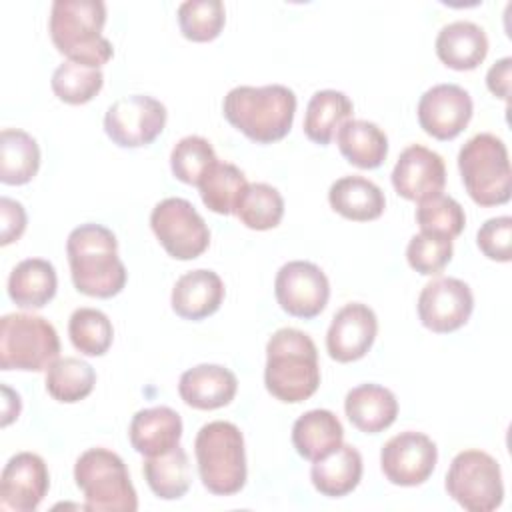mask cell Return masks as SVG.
<instances>
[{"label":"cell","instance_id":"obj_9","mask_svg":"<svg viewBox=\"0 0 512 512\" xmlns=\"http://www.w3.org/2000/svg\"><path fill=\"white\" fill-rule=\"evenodd\" d=\"M446 492L468 512H492L504 500L502 472L484 450L458 452L446 472Z\"/></svg>","mask_w":512,"mask_h":512},{"label":"cell","instance_id":"obj_39","mask_svg":"<svg viewBox=\"0 0 512 512\" xmlns=\"http://www.w3.org/2000/svg\"><path fill=\"white\" fill-rule=\"evenodd\" d=\"M416 222L420 226V232L456 238L462 234L466 226V214L464 208L452 196L436 194L432 198L418 202Z\"/></svg>","mask_w":512,"mask_h":512},{"label":"cell","instance_id":"obj_13","mask_svg":"<svg viewBox=\"0 0 512 512\" xmlns=\"http://www.w3.org/2000/svg\"><path fill=\"white\" fill-rule=\"evenodd\" d=\"M438 462V448L430 436L406 430L392 436L380 452V468L388 482L396 486L424 484Z\"/></svg>","mask_w":512,"mask_h":512},{"label":"cell","instance_id":"obj_15","mask_svg":"<svg viewBox=\"0 0 512 512\" xmlns=\"http://www.w3.org/2000/svg\"><path fill=\"white\" fill-rule=\"evenodd\" d=\"M474 112L468 90L458 84H436L418 100V124L436 140L456 138L470 122Z\"/></svg>","mask_w":512,"mask_h":512},{"label":"cell","instance_id":"obj_26","mask_svg":"<svg viewBox=\"0 0 512 512\" xmlns=\"http://www.w3.org/2000/svg\"><path fill=\"white\" fill-rule=\"evenodd\" d=\"M56 288V268L44 258H26L8 276L10 300L26 310L44 308L56 296Z\"/></svg>","mask_w":512,"mask_h":512},{"label":"cell","instance_id":"obj_5","mask_svg":"<svg viewBox=\"0 0 512 512\" xmlns=\"http://www.w3.org/2000/svg\"><path fill=\"white\" fill-rule=\"evenodd\" d=\"M194 454L202 486L216 496L238 494L248 476L244 436L226 420L204 424L194 440Z\"/></svg>","mask_w":512,"mask_h":512},{"label":"cell","instance_id":"obj_22","mask_svg":"<svg viewBox=\"0 0 512 512\" xmlns=\"http://www.w3.org/2000/svg\"><path fill=\"white\" fill-rule=\"evenodd\" d=\"M436 56L452 70L464 72L478 68L488 54V36L484 28L470 20L446 24L436 36Z\"/></svg>","mask_w":512,"mask_h":512},{"label":"cell","instance_id":"obj_37","mask_svg":"<svg viewBox=\"0 0 512 512\" xmlns=\"http://www.w3.org/2000/svg\"><path fill=\"white\" fill-rule=\"evenodd\" d=\"M218 156L212 144L196 134L180 138L170 152L172 174L190 186H198L200 180L212 170Z\"/></svg>","mask_w":512,"mask_h":512},{"label":"cell","instance_id":"obj_6","mask_svg":"<svg viewBox=\"0 0 512 512\" xmlns=\"http://www.w3.org/2000/svg\"><path fill=\"white\" fill-rule=\"evenodd\" d=\"M458 170L468 196L478 206H500L512 196V170L506 144L480 132L466 140L458 152Z\"/></svg>","mask_w":512,"mask_h":512},{"label":"cell","instance_id":"obj_21","mask_svg":"<svg viewBox=\"0 0 512 512\" xmlns=\"http://www.w3.org/2000/svg\"><path fill=\"white\" fill-rule=\"evenodd\" d=\"M128 438L132 448L144 458L160 456L180 444L182 418L168 406L138 410L130 420Z\"/></svg>","mask_w":512,"mask_h":512},{"label":"cell","instance_id":"obj_41","mask_svg":"<svg viewBox=\"0 0 512 512\" xmlns=\"http://www.w3.org/2000/svg\"><path fill=\"white\" fill-rule=\"evenodd\" d=\"M476 244L480 252L496 262L512 260V218L496 216L486 220L476 234Z\"/></svg>","mask_w":512,"mask_h":512},{"label":"cell","instance_id":"obj_32","mask_svg":"<svg viewBox=\"0 0 512 512\" xmlns=\"http://www.w3.org/2000/svg\"><path fill=\"white\" fill-rule=\"evenodd\" d=\"M246 188H248V180L244 172L238 166L230 162H220V160L198 184L204 206L222 216L236 212V206Z\"/></svg>","mask_w":512,"mask_h":512},{"label":"cell","instance_id":"obj_42","mask_svg":"<svg viewBox=\"0 0 512 512\" xmlns=\"http://www.w3.org/2000/svg\"><path fill=\"white\" fill-rule=\"evenodd\" d=\"M26 230V210L18 200L8 196L0 198V244L16 242Z\"/></svg>","mask_w":512,"mask_h":512},{"label":"cell","instance_id":"obj_28","mask_svg":"<svg viewBox=\"0 0 512 512\" xmlns=\"http://www.w3.org/2000/svg\"><path fill=\"white\" fill-rule=\"evenodd\" d=\"M340 154L356 168L374 170L388 156L386 132L368 120H346L336 132Z\"/></svg>","mask_w":512,"mask_h":512},{"label":"cell","instance_id":"obj_10","mask_svg":"<svg viewBox=\"0 0 512 512\" xmlns=\"http://www.w3.org/2000/svg\"><path fill=\"white\" fill-rule=\"evenodd\" d=\"M150 228L168 256L194 260L210 246V230L186 198H164L150 214Z\"/></svg>","mask_w":512,"mask_h":512},{"label":"cell","instance_id":"obj_31","mask_svg":"<svg viewBox=\"0 0 512 512\" xmlns=\"http://www.w3.org/2000/svg\"><path fill=\"white\" fill-rule=\"evenodd\" d=\"M142 472L150 490L162 500H178L190 490V462L180 444L160 456H148Z\"/></svg>","mask_w":512,"mask_h":512},{"label":"cell","instance_id":"obj_24","mask_svg":"<svg viewBox=\"0 0 512 512\" xmlns=\"http://www.w3.org/2000/svg\"><path fill=\"white\" fill-rule=\"evenodd\" d=\"M328 202L334 212L352 222L376 220L386 208V198L380 186L364 176H342L332 182Z\"/></svg>","mask_w":512,"mask_h":512},{"label":"cell","instance_id":"obj_20","mask_svg":"<svg viewBox=\"0 0 512 512\" xmlns=\"http://www.w3.org/2000/svg\"><path fill=\"white\" fill-rule=\"evenodd\" d=\"M222 278L208 268H198L182 274L170 296L172 310L184 320H204L212 316L224 300Z\"/></svg>","mask_w":512,"mask_h":512},{"label":"cell","instance_id":"obj_34","mask_svg":"<svg viewBox=\"0 0 512 512\" xmlns=\"http://www.w3.org/2000/svg\"><path fill=\"white\" fill-rule=\"evenodd\" d=\"M234 214L250 230H272L284 216V198L274 186L254 182L244 190Z\"/></svg>","mask_w":512,"mask_h":512},{"label":"cell","instance_id":"obj_18","mask_svg":"<svg viewBox=\"0 0 512 512\" xmlns=\"http://www.w3.org/2000/svg\"><path fill=\"white\" fill-rule=\"evenodd\" d=\"M378 334L374 310L362 302L344 304L326 332V350L332 360L348 364L364 358Z\"/></svg>","mask_w":512,"mask_h":512},{"label":"cell","instance_id":"obj_38","mask_svg":"<svg viewBox=\"0 0 512 512\" xmlns=\"http://www.w3.org/2000/svg\"><path fill=\"white\" fill-rule=\"evenodd\" d=\"M226 10L220 0H186L178 6V26L186 40L210 42L220 36Z\"/></svg>","mask_w":512,"mask_h":512},{"label":"cell","instance_id":"obj_19","mask_svg":"<svg viewBox=\"0 0 512 512\" xmlns=\"http://www.w3.org/2000/svg\"><path fill=\"white\" fill-rule=\"evenodd\" d=\"M238 390L236 374L220 364H198L182 372L178 394L190 408L216 410L228 406Z\"/></svg>","mask_w":512,"mask_h":512},{"label":"cell","instance_id":"obj_30","mask_svg":"<svg viewBox=\"0 0 512 512\" xmlns=\"http://www.w3.org/2000/svg\"><path fill=\"white\" fill-rule=\"evenodd\" d=\"M40 168L38 142L24 130L4 128L0 134V180L2 184H28Z\"/></svg>","mask_w":512,"mask_h":512},{"label":"cell","instance_id":"obj_43","mask_svg":"<svg viewBox=\"0 0 512 512\" xmlns=\"http://www.w3.org/2000/svg\"><path fill=\"white\" fill-rule=\"evenodd\" d=\"M510 70H512V58L504 56L498 62H494L486 74V86L488 90L506 100L510 94Z\"/></svg>","mask_w":512,"mask_h":512},{"label":"cell","instance_id":"obj_25","mask_svg":"<svg viewBox=\"0 0 512 512\" xmlns=\"http://www.w3.org/2000/svg\"><path fill=\"white\" fill-rule=\"evenodd\" d=\"M362 470V454L352 444L342 442L334 452L312 464L310 480L322 496L342 498L360 484Z\"/></svg>","mask_w":512,"mask_h":512},{"label":"cell","instance_id":"obj_23","mask_svg":"<svg viewBox=\"0 0 512 512\" xmlns=\"http://www.w3.org/2000/svg\"><path fill=\"white\" fill-rule=\"evenodd\" d=\"M344 412L350 424L360 432L378 434L394 424L398 416V400L392 390L368 382L346 394Z\"/></svg>","mask_w":512,"mask_h":512},{"label":"cell","instance_id":"obj_14","mask_svg":"<svg viewBox=\"0 0 512 512\" xmlns=\"http://www.w3.org/2000/svg\"><path fill=\"white\" fill-rule=\"evenodd\" d=\"M416 308L424 328L448 334L468 322L474 310V296L464 280L442 276L422 288Z\"/></svg>","mask_w":512,"mask_h":512},{"label":"cell","instance_id":"obj_2","mask_svg":"<svg viewBox=\"0 0 512 512\" xmlns=\"http://www.w3.org/2000/svg\"><path fill=\"white\" fill-rule=\"evenodd\" d=\"M266 390L280 402L308 400L320 386V364L314 340L298 328L276 330L266 344Z\"/></svg>","mask_w":512,"mask_h":512},{"label":"cell","instance_id":"obj_16","mask_svg":"<svg viewBox=\"0 0 512 512\" xmlns=\"http://www.w3.org/2000/svg\"><path fill=\"white\" fill-rule=\"evenodd\" d=\"M50 488L46 462L34 452L14 454L0 476V506L14 512H34Z\"/></svg>","mask_w":512,"mask_h":512},{"label":"cell","instance_id":"obj_4","mask_svg":"<svg viewBox=\"0 0 512 512\" xmlns=\"http://www.w3.org/2000/svg\"><path fill=\"white\" fill-rule=\"evenodd\" d=\"M106 4L102 0H56L50 10L48 32L60 54L90 68L104 66L114 48L102 36Z\"/></svg>","mask_w":512,"mask_h":512},{"label":"cell","instance_id":"obj_29","mask_svg":"<svg viewBox=\"0 0 512 512\" xmlns=\"http://www.w3.org/2000/svg\"><path fill=\"white\" fill-rule=\"evenodd\" d=\"M354 104L340 90H318L312 94L304 114V134L308 140L326 146L338 128L352 118Z\"/></svg>","mask_w":512,"mask_h":512},{"label":"cell","instance_id":"obj_11","mask_svg":"<svg viewBox=\"0 0 512 512\" xmlns=\"http://www.w3.org/2000/svg\"><path fill=\"white\" fill-rule=\"evenodd\" d=\"M166 106L146 94H130L112 102L104 114V132L120 148L152 144L166 126Z\"/></svg>","mask_w":512,"mask_h":512},{"label":"cell","instance_id":"obj_27","mask_svg":"<svg viewBox=\"0 0 512 512\" xmlns=\"http://www.w3.org/2000/svg\"><path fill=\"white\" fill-rule=\"evenodd\" d=\"M342 440V422L334 412L324 408L304 412L292 426V444L296 452L310 462H316L334 452Z\"/></svg>","mask_w":512,"mask_h":512},{"label":"cell","instance_id":"obj_1","mask_svg":"<svg viewBox=\"0 0 512 512\" xmlns=\"http://www.w3.org/2000/svg\"><path fill=\"white\" fill-rule=\"evenodd\" d=\"M74 288L92 298H112L126 286V266L118 256L114 232L102 224H80L66 240Z\"/></svg>","mask_w":512,"mask_h":512},{"label":"cell","instance_id":"obj_36","mask_svg":"<svg viewBox=\"0 0 512 512\" xmlns=\"http://www.w3.org/2000/svg\"><path fill=\"white\" fill-rule=\"evenodd\" d=\"M52 92L58 100L80 106L90 102L104 86V74L100 68H90L78 62H62L50 80Z\"/></svg>","mask_w":512,"mask_h":512},{"label":"cell","instance_id":"obj_33","mask_svg":"<svg viewBox=\"0 0 512 512\" xmlns=\"http://www.w3.org/2000/svg\"><path fill=\"white\" fill-rule=\"evenodd\" d=\"M96 384L94 368L80 358L64 356L54 360L46 370V392L64 404L84 400Z\"/></svg>","mask_w":512,"mask_h":512},{"label":"cell","instance_id":"obj_12","mask_svg":"<svg viewBox=\"0 0 512 512\" xmlns=\"http://www.w3.org/2000/svg\"><path fill=\"white\" fill-rule=\"evenodd\" d=\"M274 296L286 314L310 320L326 308L330 282L314 262L292 260L278 270Z\"/></svg>","mask_w":512,"mask_h":512},{"label":"cell","instance_id":"obj_7","mask_svg":"<svg viewBox=\"0 0 512 512\" xmlns=\"http://www.w3.org/2000/svg\"><path fill=\"white\" fill-rule=\"evenodd\" d=\"M74 480L84 508L96 512H136L138 496L124 460L108 448H88L74 464Z\"/></svg>","mask_w":512,"mask_h":512},{"label":"cell","instance_id":"obj_17","mask_svg":"<svg viewBox=\"0 0 512 512\" xmlns=\"http://www.w3.org/2000/svg\"><path fill=\"white\" fill-rule=\"evenodd\" d=\"M390 178L398 196L422 202L442 194L446 186V166L438 152L422 144H410L400 152Z\"/></svg>","mask_w":512,"mask_h":512},{"label":"cell","instance_id":"obj_35","mask_svg":"<svg viewBox=\"0 0 512 512\" xmlns=\"http://www.w3.org/2000/svg\"><path fill=\"white\" fill-rule=\"evenodd\" d=\"M72 346L84 356H104L114 340L110 318L96 308H76L68 320Z\"/></svg>","mask_w":512,"mask_h":512},{"label":"cell","instance_id":"obj_40","mask_svg":"<svg viewBox=\"0 0 512 512\" xmlns=\"http://www.w3.org/2000/svg\"><path fill=\"white\" fill-rule=\"evenodd\" d=\"M452 254V238L432 232L414 234L406 246V260L410 268L422 276L440 274L452 260Z\"/></svg>","mask_w":512,"mask_h":512},{"label":"cell","instance_id":"obj_8","mask_svg":"<svg viewBox=\"0 0 512 512\" xmlns=\"http://www.w3.org/2000/svg\"><path fill=\"white\" fill-rule=\"evenodd\" d=\"M60 358L56 328L42 316L12 312L0 318V368L42 372Z\"/></svg>","mask_w":512,"mask_h":512},{"label":"cell","instance_id":"obj_3","mask_svg":"<svg viewBox=\"0 0 512 512\" xmlns=\"http://www.w3.org/2000/svg\"><path fill=\"white\" fill-rule=\"evenodd\" d=\"M224 118L256 144L282 140L294 122L296 94L282 84L236 86L222 102Z\"/></svg>","mask_w":512,"mask_h":512}]
</instances>
